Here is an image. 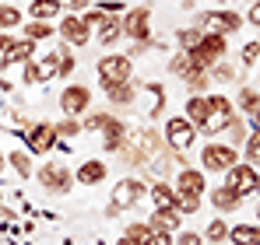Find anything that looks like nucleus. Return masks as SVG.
Segmentation results:
<instances>
[{
    "instance_id": "1",
    "label": "nucleus",
    "mask_w": 260,
    "mask_h": 245,
    "mask_svg": "<svg viewBox=\"0 0 260 245\" xmlns=\"http://www.w3.org/2000/svg\"><path fill=\"white\" fill-rule=\"evenodd\" d=\"M208 98H211V112H208V119L197 126V133L215 137V133H225V130H229V123L236 119L239 112H236V105H232L225 95H208Z\"/></svg>"
},
{
    "instance_id": "2",
    "label": "nucleus",
    "mask_w": 260,
    "mask_h": 245,
    "mask_svg": "<svg viewBox=\"0 0 260 245\" xmlns=\"http://www.w3.org/2000/svg\"><path fill=\"white\" fill-rule=\"evenodd\" d=\"M225 49H229V42L225 35H208L204 32V39L197 42V49H190V60H193V70H211L215 63H221V56H225Z\"/></svg>"
},
{
    "instance_id": "3",
    "label": "nucleus",
    "mask_w": 260,
    "mask_h": 245,
    "mask_svg": "<svg viewBox=\"0 0 260 245\" xmlns=\"http://www.w3.org/2000/svg\"><path fill=\"white\" fill-rule=\"evenodd\" d=\"M39 186H43L46 193H53V196H67L74 189V172L60 161H49L39 168Z\"/></svg>"
},
{
    "instance_id": "4",
    "label": "nucleus",
    "mask_w": 260,
    "mask_h": 245,
    "mask_svg": "<svg viewBox=\"0 0 260 245\" xmlns=\"http://www.w3.org/2000/svg\"><path fill=\"white\" fill-rule=\"evenodd\" d=\"M193 140H197V126L186 116H173V119L166 123V144H169L173 154H186L193 147Z\"/></svg>"
},
{
    "instance_id": "5",
    "label": "nucleus",
    "mask_w": 260,
    "mask_h": 245,
    "mask_svg": "<svg viewBox=\"0 0 260 245\" xmlns=\"http://www.w3.org/2000/svg\"><path fill=\"white\" fill-rule=\"evenodd\" d=\"M95 67H99V81H102V88H106V84L130 81V74H134V60H130L127 53H109V56H102Z\"/></svg>"
},
{
    "instance_id": "6",
    "label": "nucleus",
    "mask_w": 260,
    "mask_h": 245,
    "mask_svg": "<svg viewBox=\"0 0 260 245\" xmlns=\"http://www.w3.org/2000/svg\"><path fill=\"white\" fill-rule=\"evenodd\" d=\"M225 186H229V189H236L239 196L260 193V172L250 161H236L229 172H225Z\"/></svg>"
},
{
    "instance_id": "7",
    "label": "nucleus",
    "mask_w": 260,
    "mask_h": 245,
    "mask_svg": "<svg viewBox=\"0 0 260 245\" xmlns=\"http://www.w3.org/2000/svg\"><path fill=\"white\" fill-rule=\"evenodd\" d=\"M239 25H243V18L236 11H204L197 28L208 35H232V32H239Z\"/></svg>"
},
{
    "instance_id": "8",
    "label": "nucleus",
    "mask_w": 260,
    "mask_h": 245,
    "mask_svg": "<svg viewBox=\"0 0 260 245\" xmlns=\"http://www.w3.org/2000/svg\"><path fill=\"white\" fill-rule=\"evenodd\" d=\"M144 196H148V186H144L141 179H120V182L113 186V200H109V207H116V210H130V207L141 203Z\"/></svg>"
},
{
    "instance_id": "9",
    "label": "nucleus",
    "mask_w": 260,
    "mask_h": 245,
    "mask_svg": "<svg viewBox=\"0 0 260 245\" xmlns=\"http://www.w3.org/2000/svg\"><path fill=\"white\" fill-rule=\"evenodd\" d=\"M236 161H239V151H236L232 144H208V147L201 151L204 172H229Z\"/></svg>"
},
{
    "instance_id": "10",
    "label": "nucleus",
    "mask_w": 260,
    "mask_h": 245,
    "mask_svg": "<svg viewBox=\"0 0 260 245\" xmlns=\"http://www.w3.org/2000/svg\"><path fill=\"white\" fill-rule=\"evenodd\" d=\"M123 35L134 39L137 46H148V39H151V11L148 7H134L123 14Z\"/></svg>"
},
{
    "instance_id": "11",
    "label": "nucleus",
    "mask_w": 260,
    "mask_h": 245,
    "mask_svg": "<svg viewBox=\"0 0 260 245\" xmlns=\"http://www.w3.org/2000/svg\"><path fill=\"white\" fill-rule=\"evenodd\" d=\"M25 144H28L32 154H49V151H56V144H60L56 126H53V123H36V126H28V130H25Z\"/></svg>"
},
{
    "instance_id": "12",
    "label": "nucleus",
    "mask_w": 260,
    "mask_h": 245,
    "mask_svg": "<svg viewBox=\"0 0 260 245\" xmlns=\"http://www.w3.org/2000/svg\"><path fill=\"white\" fill-rule=\"evenodd\" d=\"M88 105H91V91H88L85 84H67V88L60 91V109H63V116H81V112H88Z\"/></svg>"
},
{
    "instance_id": "13",
    "label": "nucleus",
    "mask_w": 260,
    "mask_h": 245,
    "mask_svg": "<svg viewBox=\"0 0 260 245\" xmlns=\"http://www.w3.org/2000/svg\"><path fill=\"white\" fill-rule=\"evenodd\" d=\"M173 189L179 193V196H204L208 179H204V172H201V168H179Z\"/></svg>"
},
{
    "instance_id": "14",
    "label": "nucleus",
    "mask_w": 260,
    "mask_h": 245,
    "mask_svg": "<svg viewBox=\"0 0 260 245\" xmlns=\"http://www.w3.org/2000/svg\"><path fill=\"white\" fill-rule=\"evenodd\" d=\"M32 56H36V42L32 39H14L4 49V56H0V70H11V67H18V63H28Z\"/></svg>"
},
{
    "instance_id": "15",
    "label": "nucleus",
    "mask_w": 260,
    "mask_h": 245,
    "mask_svg": "<svg viewBox=\"0 0 260 245\" xmlns=\"http://www.w3.org/2000/svg\"><path fill=\"white\" fill-rule=\"evenodd\" d=\"M60 39H67V46H88L91 42V28H85V21L78 14H67L60 21Z\"/></svg>"
},
{
    "instance_id": "16",
    "label": "nucleus",
    "mask_w": 260,
    "mask_h": 245,
    "mask_svg": "<svg viewBox=\"0 0 260 245\" xmlns=\"http://www.w3.org/2000/svg\"><path fill=\"white\" fill-rule=\"evenodd\" d=\"M120 39H123V18L106 14V18H102V25L95 28V42H99V46H116Z\"/></svg>"
},
{
    "instance_id": "17",
    "label": "nucleus",
    "mask_w": 260,
    "mask_h": 245,
    "mask_svg": "<svg viewBox=\"0 0 260 245\" xmlns=\"http://www.w3.org/2000/svg\"><path fill=\"white\" fill-rule=\"evenodd\" d=\"M106 175H109V165L106 161H85L74 172V182H81V186H99V182H106Z\"/></svg>"
},
{
    "instance_id": "18",
    "label": "nucleus",
    "mask_w": 260,
    "mask_h": 245,
    "mask_svg": "<svg viewBox=\"0 0 260 245\" xmlns=\"http://www.w3.org/2000/svg\"><path fill=\"white\" fill-rule=\"evenodd\" d=\"M239 203H243V196L236 189H229V186H215L211 189V207L218 214H232V210H239Z\"/></svg>"
},
{
    "instance_id": "19",
    "label": "nucleus",
    "mask_w": 260,
    "mask_h": 245,
    "mask_svg": "<svg viewBox=\"0 0 260 245\" xmlns=\"http://www.w3.org/2000/svg\"><path fill=\"white\" fill-rule=\"evenodd\" d=\"M127 123H113L109 130H102V151H109V154H120L123 151V144H127Z\"/></svg>"
},
{
    "instance_id": "20",
    "label": "nucleus",
    "mask_w": 260,
    "mask_h": 245,
    "mask_svg": "<svg viewBox=\"0 0 260 245\" xmlns=\"http://www.w3.org/2000/svg\"><path fill=\"white\" fill-rule=\"evenodd\" d=\"M208 112H211V98L208 95H190L186 105H183V116L193 123V126H201V123L208 119Z\"/></svg>"
},
{
    "instance_id": "21",
    "label": "nucleus",
    "mask_w": 260,
    "mask_h": 245,
    "mask_svg": "<svg viewBox=\"0 0 260 245\" xmlns=\"http://www.w3.org/2000/svg\"><path fill=\"white\" fill-rule=\"evenodd\" d=\"M176 200H179V193L173 189V182H155L151 186V203H155V210H176Z\"/></svg>"
},
{
    "instance_id": "22",
    "label": "nucleus",
    "mask_w": 260,
    "mask_h": 245,
    "mask_svg": "<svg viewBox=\"0 0 260 245\" xmlns=\"http://www.w3.org/2000/svg\"><path fill=\"white\" fill-rule=\"evenodd\" d=\"M179 217H183V214H179V210H151V221H148V224H151V231H179Z\"/></svg>"
},
{
    "instance_id": "23",
    "label": "nucleus",
    "mask_w": 260,
    "mask_h": 245,
    "mask_svg": "<svg viewBox=\"0 0 260 245\" xmlns=\"http://www.w3.org/2000/svg\"><path fill=\"white\" fill-rule=\"evenodd\" d=\"M106 98H109L113 105H134V98H137V88H134L130 81L106 84Z\"/></svg>"
},
{
    "instance_id": "24",
    "label": "nucleus",
    "mask_w": 260,
    "mask_h": 245,
    "mask_svg": "<svg viewBox=\"0 0 260 245\" xmlns=\"http://www.w3.org/2000/svg\"><path fill=\"white\" fill-rule=\"evenodd\" d=\"M60 11H63V4H60V0H32V4H28L32 21H53Z\"/></svg>"
},
{
    "instance_id": "25",
    "label": "nucleus",
    "mask_w": 260,
    "mask_h": 245,
    "mask_svg": "<svg viewBox=\"0 0 260 245\" xmlns=\"http://www.w3.org/2000/svg\"><path fill=\"white\" fill-rule=\"evenodd\" d=\"M232 245H260V224H236L229 228Z\"/></svg>"
},
{
    "instance_id": "26",
    "label": "nucleus",
    "mask_w": 260,
    "mask_h": 245,
    "mask_svg": "<svg viewBox=\"0 0 260 245\" xmlns=\"http://www.w3.org/2000/svg\"><path fill=\"white\" fill-rule=\"evenodd\" d=\"M169 74H173V77H183V81H186L190 74H204V70H193V60H190V53H183V49H179L173 60H169Z\"/></svg>"
},
{
    "instance_id": "27",
    "label": "nucleus",
    "mask_w": 260,
    "mask_h": 245,
    "mask_svg": "<svg viewBox=\"0 0 260 245\" xmlns=\"http://www.w3.org/2000/svg\"><path fill=\"white\" fill-rule=\"evenodd\" d=\"M127 238H134L137 245H151L155 242V231H151V224L148 221H134V224H127V231H123Z\"/></svg>"
},
{
    "instance_id": "28",
    "label": "nucleus",
    "mask_w": 260,
    "mask_h": 245,
    "mask_svg": "<svg viewBox=\"0 0 260 245\" xmlns=\"http://www.w3.org/2000/svg\"><path fill=\"white\" fill-rule=\"evenodd\" d=\"M36 67H39V84L53 81V77H56V70H60V53H46Z\"/></svg>"
},
{
    "instance_id": "29",
    "label": "nucleus",
    "mask_w": 260,
    "mask_h": 245,
    "mask_svg": "<svg viewBox=\"0 0 260 245\" xmlns=\"http://www.w3.org/2000/svg\"><path fill=\"white\" fill-rule=\"evenodd\" d=\"M201 238H204V242H211V245H221L225 238H229V224H225L221 217H215V221L201 231Z\"/></svg>"
},
{
    "instance_id": "30",
    "label": "nucleus",
    "mask_w": 260,
    "mask_h": 245,
    "mask_svg": "<svg viewBox=\"0 0 260 245\" xmlns=\"http://www.w3.org/2000/svg\"><path fill=\"white\" fill-rule=\"evenodd\" d=\"M236 109H243L246 116H253V112L260 109V95L253 91V88H243V91H239V98H236Z\"/></svg>"
},
{
    "instance_id": "31",
    "label": "nucleus",
    "mask_w": 260,
    "mask_h": 245,
    "mask_svg": "<svg viewBox=\"0 0 260 245\" xmlns=\"http://www.w3.org/2000/svg\"><path fill=\"white\" fill-rule=\"evenodd\" d=\"M7 161H11V168H14L21 179H32V158H28L25 151H11V154H7Z\"/></svg>"
},
{
    "instance_id": "32",
    "label": "nucleus",
    "mask_w": 260,
    "mask_h": 245,
    "mask_svg": "<svg viewBox=\"0 0 260 245\" xmlns=\"http://www.w3.org/2000/svg\"><path fill=\"white\" fill-rule=\"evenodd\" d=\"M204 39V32L201 28H179L176 32V42H179V49L183 53H190V49H197V42Z\"/></svg>"
},
{
    "instance_id": "33",
    "label": "nucleus",
    "mask_w": 260,
    "mask_h": 245,
    "mask_svg": "<svg viewBox=\"0 0 260 245\" xmlns=\"http://www.w3.org/2000/svg\"><path fill=\"white\" fill-rule=\"evenodd\" d=\"M18 25H21V11L11 7V4H4L0 7V32H14Z\"/></svg>"
},
{
    "instance_id": "34",
    "label": "nucleus",
    "mask_w": 260,
    "mask_h": 245,
    "mask_svg": "<svg viewBox=\"0 0 260 245\" xmlns=\"http://www.w3.org/2000/svg\"><path fill=\"white\" fill-rule=\"evenodd\" d=\"M25 39H32V42L53 39V25H49V21H28V25H25Z\"/></svg>"
},
{
    "instance_id": "35",
    "label": "nucleus",
    "mask_w": 260,
    "mask_h": 245,
    "mask_svg": "<svg viewBox=\"0 0 260 245\" xmlns=\"http://www.w3.org/2000/svg\"><path fill=\"white\" fill-rule=\"evenodd\" d=\"M53 126H56V137L60 140H71V137H78L85 130V123H78L74 116H63V123H53Z\"/></svg>"
},
{
    "instance_id": "36",
    "label": "nucleus",
    "mask_w": 260,
    "mask_h": 245,
    "mask_svg": "<svg viewBox=\"0 0 260 245\" xmlns=\"http://www.w3.org/2000/svg\"><path fill=\"white\" fill-rule=\"evenodd\" d=\"M243 151H246V161L253 165V168H260V130H253V133L246 137Z\"/></svg>"
},
{
    "instance_id": "37",
    "label": "nucleus",
    "mask_w": 260,
    "mask_h": 245,
    "mask_svg": "<svg viewBox=\"0 0 260 245\" xmlns=\"http://www.w3.org/2000/svg\"><path fill=\"white\" fill-rule=\"evenodd\" d=\"M225 133H229V144H232V147H236V144H246V119H243V116H236V119L229 123V130H225Z\"/></svg>"
},
{
    "instance_id": "38",
    "label": "nucleus",
    "mask_w": 260,
    "mask_h": 245,
    "mask_svg": "<svg viewBox=\"0 0 260 245\" xmlns=\"http://www.w3.org/2000/svg\"><path fill=\"white\" fill-rule=\"evenodd\" d=\"M56 53H60V70H56V77H67V74H74V67H78V60H74V53H71V46H60Z\"/></svg>"
},
{
    "instance_id": "39",
    "label": "nucleus",
    "mask_w": 260,
    "mask_h": 245,
    "mask_svg": "<svg viewBox=\"0 0 260 245\" xmlns=\"http://www.w3.org/2000/svg\"><path fill=\"white\" fill-rule=\"evenodd\" d=\"M113 123H116V116H109V112H91L85 119V130H99V133H102V130H109Z\"/></svg>"
},
{
    "instance_id": "40",
    "label": "nucleus",
    "mask_w": 260,
    "mask_h": 245,
    "mask_svg": "<svg viewBox=\"0 0 260 245\" xmlns=\"http://www.w3.org/2000/svg\"><path fill=\"white\" fill-rule=\"evenodd\" d=\"M208 77L218 84H229V81H236V67H229V63H215L211 70H208Z\"/></svg>"
},
{
    "instance_id": "41",
    "label": "nucleus",
    "mask_w": 260,
    "mask_h": 245,
    "mask_svg": "<svg viewBox=\"0 0 260 245\" xmlns=\"http://www.w3.org/2000/svg\"><path fill=\"white\" fill-rule=\"evenodd\" d=\"M176 210L179 214H197L201 210V196H179L176 200Z\"/></svg>"
},
{
    "instance_id": "42",
    "label": "nucleus",
    "mask_w": 260,
    "mask_h": 245,
    "mask_svg": "<svg viewBox=\"0 0 260 245\" xmlns=\"http://www.w3.org/2000/svg\"><path fill=\"white\" fill-rule=\"evenodd\" d=\"M243 63H246V67L260 63V42H246V46H243Z\"/></svg>"
},
{
    "instance_id": "43",
    "label": "nucleus",
    "mask_w": 260,
    "mask_h": 245,
    "mask_svg": "<svg viewBox=\"0 0 260 245\" xmlns=\"http://www.w3.org/2000/svg\"><path fill=\"white\" fill-rule=\"evenodd\" d=\"M176 245H204L201 231H176Z\"/></svg>"
},
{
    "instance_id": "44",
    "label": "nucleus",
    "mask_w": 260,
    "mask_h": 245,
    "mask_svg": "<svg viewBox=\"0 0 260 245\" xmlns=\"http://www.w3.org/2000/svg\"><path fill=\"white\" fill-rule=\"evenodd\" d=\"M102 18H106V11H99V7H95V11H85V14H81L85 28H99V25H102Z\"/></svg>"
},
{
    "instance_id": "45",
    "label": "nucleus",
    "mask_w": 260,
    "mask_h": 245,
    "mask_svg": "<svg viewBox=\"0 0 260 245\" xmlns=\"http://www.w3.org/2000/svg\"><path fill=\"white\" fill-rule=\"evenodd\" d=\"M208 81H211L208 74H190V77H186V84H190V91H193V95H201V91L208 88Z\"/></svg>"
},
{
    "instance_id": "46",
    "label": "nucleus",
    "mask_w": 260,
    "mask_h": 245,
    "mask_svg": "<svg viewBox=\"0 0 260 245\" xmlns=\"http://www.w3.org/2000/svg\"><path fill=\"white\" fill-rule=\"evenodd\" d=\"M25 84H39V67H36L32 60L25 63Z\"/></svg>"
},
{
    "instance_id": "47",
    "label": "nucleus",
    "mask_w": 260,
    "mask_h": 245,
    "mask_svg": "<svg viewBox=\"0 0 260 245\" xmlns=\"http://www.w3.org/2000/svg\"><path fill=\"white\" fill-rule=\"evenodd\" d=\"M246 21L260 28V0H253V4H250V14H246Z\"/></svg>"
},
{
    "instance_id": "48",
    "label": "nucleus",
    "mask_w": 260,
    "mask_h": 245,
    "mask_svg": "<svg viewBox=\"0 0 260 245\" xmlns=\"http://www.w3.org/2000/svg\"><path fill=\"white\" fill-rule=\"evenodd\" d=\"M151 245H176L173 231H155V242H151Z\"/></svg>"
},
{
    "instance_id": "49",
    "label": "nucleus",
    "mask_w": 260,
    "mask_h": 245,
    "mask_svg": "<svg viewBox=\"0 0 260 245\" xmlns=\"http://www.w3.org/2000/svg\"><path fill=\"white\" fill-rule=\"evenodd\" d=\"M60 4H63V7H71V11H88V4H91V0H60Z\"/></svg>"
},
{
    "instance_id": "50",
    "label": "nucleus",
    "mask_w": 260,
    "mask_h": 245,
    "mask_svg": "<svg viewBox=\"0 0 260 245\" xmlns=\"http://www.w3.org/2000/svg\"><path fill=\"white\" fill-rule=\"evenodd\" d=\"M11 42H14V39H11V32H0V53H4V49H7Z\"/></svg>"
},
{
    "instance_id": "51",
    "label": "nucleus",
    "mask_w": 260,
    "mask_h": 245,
    "mask_svg": "<svg viewBox=\"0 0 260 245\" xmlns=\"http://www.w3.org/2000/svg\"><path fill=\"white\" fill-rule=\"evenodd\" d=\"M250 126H253V130H260V109L253 112V116H250Z\"/></svg>"
},
{
    "instance_id": "52",
    "label": "nucleus",
    "mask_w": 260,
    "mask_h": 245,
    "mask_svg": "<svg viewBox=\"0 0 260 245\" xmlns=\"http://www.w3.org/2000/svg\"><path fill=\"white\" fill-rule=\"evenodd\" d=\"M116 245H137V242H134V238H127V235H123V238H120V242H116Z\"/></svg>"
},
{
    "instance_id": "53",
    "label": "nucleus",
    "mask_w": 260,
    "mask_h": 245,
    "mask_svg": "<svg viewBox=\"0 0 260 245\" xmlns=\"http://www.w3.org/2000/svg\"><path fill=\"white\" fill-rule=\"evenodd\" d=\"M4 161H7V158H4V151H0V165H4Z\"/></svg>"
},
{
    "instance_id": "54",
    "label": "nucleus",
    "mask_w": 260,
    "mask_h": 245,
    "mask_svg": "<svg viewBox=\"0 0 260 245\" xmlns=\"http://www.w3.org/2000/svg\"><path fill=\"white\" fill-rule=\"evenodd\" d=\"M257 221H260V207H257Z\"/></svg>"
},
{
    "instance_id": "55",
    "label": "nucleus",
    "mask_w": 260,
    "mask_h": 245,
    "mask_svg": "<svg viewBox=\"0 0 260 245\" xmlns=\"http://www.w3.org/2000/svg\"><path fill=\"white\" fill-rule=\"evenodd\" d=\"M204 245H211V242H204Z\"/></svg>"
},
{
    "instance_id": "56",
    "label": "nucleus",
    "mask_w": 260,
    "mask_h": 245,
    "mask_svg": "<svg viewBox=\"0 0 260 245\" xmlns=\"http://www.w3.org/2000/svg\"><path fill=\"white\" fill-rule=\"evenodd\" d=\"M250 4H253V0H250Z\"/></svg>"
}]
</instances>
